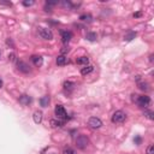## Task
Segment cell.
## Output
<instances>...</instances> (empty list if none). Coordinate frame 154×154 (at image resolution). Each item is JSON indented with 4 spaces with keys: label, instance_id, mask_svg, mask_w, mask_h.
Masks as SVG:
<instances>
[{
    "label": "cell",
    "instance_id": "28",
    "mask_svg": "<svg viewBox=\"0 0 154 154\" xmlns=\"http://www.w3.org/2000/svg\"><path fill=\"white\" fill-rule=\"evenodd\" d=\"M61 5H64L65 7H71V6H72L70 1H63V3H61Z\"/></svg>",
    "mask_w": 154,
    "mask_h": 154
},
{
    "label": "cell",
    "instance_id": "6",
    "mask_svg": "<svg viewBox=\"0 0 154 154\" xmlns=\"http://www.w3.org/2000/svg\"><path fill=\"white\" fill-rule=\"evenodd\" d=\"M88 125L90 126L91 129H99V128L102 126V122L97 117H90L88 120Z\"/></svg>",
    "mask_w": 154,
    "mask_h": 154
},
{
    "label": "cell",
    "instance_id": "21",
    "mask_svg": "<svg viewBox=\"0 0 154 154\" xmlns=\"http://www.w3.org/2000/svg\"><path fill=\"white\" fill-rule=\"evenodd\" d=\"M138 88L141 89V90H148V83H143V82H141V83H138Z\"/></svg>",
    "mask_w": 154,
    "mask_h": 154
},
{
    "label": "cell",
    "instance_id": "24",
    "mask_svg": "<svg viewBox=\"0 0 154 154\" xmlns=\"http://www.w3.org/2000/svg\"><path fill=\"white\" fill-rule=\"evenodd\" d=\"M70 52V47L69 46H64L61 50H60V53H61V56H65L66 53H69Z\"/></svg>",
    "mask_w": 154,
    "mask_h": 154
},
{
    "label": "cell",
    "instance_id": "29",
    "mask_svg": "<svg viewBox=\"0 0 154 154\" xmlns=\"http://www.w3.org/2000/svg\"><path fill=\"white\" fill-rule=\"evenodd\" d=\"M54 5H57L56 1H46V6H54Z\"/></svg>",
    "mask_w": 154,
    "mask_h": 154
},
{
    "label": "cell",
    "instance_id": "31",
    "mask_svg": "<svg viewBox=\"0 0 154 154\" xmlns=\"http://www.w3.org/2000/svg\"><path fill=\"white\" fill-rule=\"evenodd\" d=\"M0 5H6V6H11L12 3H10V1H0Z\"/></svg>",
    "mask_w": 154,
    "mask_h": 154
},
{
    "label": "cell",
    "instance_id": "2",
    "mask_svg": "<svg viewBox=\"0 0 154 154\" xmlns=\"http://www.w3.org/2000/svg\"><path fill=\"white\" fill-rule=\"evenodd\" d=\"M88 145H89V138L87 136L79 135L78 137L76 138V146L79 149H85V148L88 147Z\"/></svg>",
    "mask_w": 154,
    "mask_h": 154
},
{
    "label": "cell",
    "instance_id": "26",
    "mask_svg": "<svg viewBox=\"0 0 154 154\" xmlns=\"http://www.w3.org/2000/svg\"><path fill=\"white\" fill-rule=\"evenodd\" d=\"M7 58H9V60H10V61H12V63L16 61V54H15V53H10L9 56H7Z\"/></svg>",
    "mask_w": 154,
    "mask_h": 154
},
{
    "label": "cell",
    "instance_id": "12",
    "mask_svg": "<svg viewBox=\"0 0 154 154\" xmlns=\"http://www.w3.org/2000/svg\"><path fill=\"white\" fill-rule=\"evenodd\" d=\"M32 61L34 63V65L38 66V67H40V66L44 64V59H42V57H39V56H33Z\"/></svg>",
    "mask_w": 154,
    "mask_h": 154
},
{
    "label": "cell",
    "instance_id": "3",
    "mask_svg": "<svg viewBox=\"0 0 154 154\" xmlns=\"http://www.w3.org/2000/svg\"><path fill=\"white\" fill-rule=\"evenodd\" d=\"M135 102L140 107H145V108H146V107H148L149 105H151V97L147 96V95H141V96H138V95H137Z\"/></svg>",
    "mask_w": 154,
    "mask_h": 154
},
{
    "label": "cell",
    "instance_id": "15",
    "mask_svg": "<svg viewBox=\"0 0 154 154\" xmlns=\"http://www.w3.org/2000/svg\"><path fill=\"white\" fill-rule=\"evenodd\" d=\"M76 63L78 64V65H88L89 58L88 57H79L76 59Z\"/></svg>",
    "mask_w": 154,
    "mask_h": 154
},
{
    "label": "cell",
    "instance_id": "9",
    "mask_svg": "<svg viewBox=\"0 0 154 154\" xmlns=\"http://www.w3.org/2000/svg\"><path fill=\"white\" fill-rule=\"evenodd\" d=\"M56 61H57V64L59 66H64V65H66V64L69 63V59H67L66 56H61V54H60V56H58V58H57Z\"/></svg>",
    "mask_w": 154,
    "mask_h": 154
},
{
    "label": "cell",
    "instance_id": "4",
    "mask_svg": "<svg viewBox=\"0 0 154 154\" xmlns=\"http://www.w3.org/2000/svg\"><path fill=\"white\" fill-rule=\"evenodd\" d=\"M39 35L44 40H52L53 39V33L48 28H39Z\"/></svg>",
    "mask_w": 154,
    "mask_h": 154
},
{
    "label": "cell",
    "instance_id": "18",
    "mask_svg": "<svg viewBox=\"0 0 154 154\" xmlns=\"http://www.w3.org/2000/svg\"><path fill=\"white\" fill-rule=\"evenodd\" d=\"M85 38H87V40H89V41H95L97 39V35H96V33L89 32V33H87Z\"/></svg>",
    "mask_w": 154,
    "mask_h": 154
},
{
    "label": "cell",
    "instance_id": "19",
    "mask_svg": "<svg viewBox=\"0 0 154 154\" xmlns=\"http://www.w3.org/2000/svg\"><path fill=\"white\" fill-rule=\"evenodd\" d=\"M79 19L83 21V22H91V21H93V17H91L90 15H81V16H79Z\"/></svg>",
    "mask_w": 154,
    "mask_h": 154
},
{
    "label": "cell",
    "instance_id": "1",
    "mask_svg": "<svg viewBox=\"0 0 154 154\" xmlns=\"http://www.w3.org/2000/svg\"><path fill=\"white\" fill-rule=\"evenodd\" d=\"M111 119H112V123H114V124H119V123H123L126 119V114L124 113L123 111L118 110L112 114V118H111Z\"/></svg>",
    "mask_w": 154,
    "mask_h": 154
},
{
    "label": "cell",
    "instance_id": "8",
    "mask_svg": "<svg viewBox=\"0 0 154 154\" xmlns=\"http://www.w3.org/2000/svg\"><path fill=\"white\" fill-rule=\"evenodd\" d=\"M71 39H72V33L71 32H61V41L64 44H69Z\"/></svg>",
    "mask_w": 154,
    "mask_h": 154
},
{
    "label": "cell",
    "instance_id": "16",
    "mask_svg": "<svg viewBox=\"0 0 154 154\" xmlns=\"http://www.w3.org/2000/svg\"><path fill=\"white\" fill-rule=\"evenodd\" d=\"M63 87L65 90H72L73 87H75V83H73V82H70V81H65Z\"/></svg>",
    "mask_w": 154,
    "mask_h": 154
},
{
    "label": "cell",
    "instance_id": "27",
    "mask_svg": "<svg viewBox=\"0 0 154 154\" xmlns=\"http://www.w3.org/2000/svg\"><path fill=\"white\" fill-rule=\"evenodd\" d=\"M147 154H154V145H149L147 147Z\"/></svg>",
    "mask_w": 154,
    "mask_h": 154
},
{
    "label": "cell",
    "instance_id": "33",
    "mask_svg": "<svg viewBox=\"0 0 154 154\" xmlns=\"http://www.w3.org/2000/svg\"><path fill=\"white\" fill-rule=\"evenodd\" d=\"M149 61H153V54H151V56H149Z\"/></svg>",
    "mask_w": 154,
    "mask_h": 154
},
{
    "label": "cell",
    "instance_id": "11",
    "mask_svg": "<svg viewBox=\"0 0 154 154\" xmlns=\"http://www.w3.org/2000/svg\"><path fill=\"white\" fill-rule=\"evenodd\" d=\"M18 101H19V104L27 106V105H29L30 102H32V97L29 96V95H22V96H19Z\"/></svg>",
    "mask_w": 154,
    "mask_h": 154
},
{
    "label": "cell",
    "instance_id": "32",
    "mask_svg": "<svg viewBox=\"0 0 154 154\" xmlns=\"http://www.w3.org/2000/svg\"><path fill=\"white\" fill-rule=\"evenodd\" d=\"M142 16V12H136V13H134V17L135 18H137V17H141Z\"/></svg>",
    "mask_w": 154,
    "mask_h": 154
},
{
    "label": "cell",
    "instance_id": "20",
    "mask_svg": "<svg viewBox=\"0 0 154 154\" xmlns=\"http://www.w3.org/2000/svg\"><path fill=\"white\" fill-rule=\"evenodd\" d=\"M145 117H147L148 119L153 120V119H154V113L152 112V111H147V110H146V111H145Z\"/></svg>",
    "mask_w": 154,
    "mask_h": 154
},
{
    "label": "cell",
    "instance_id": "14",
    "mask_svg": "<svg viewBox=\"0 0 154 154\" xmlns=\"http://www.w3.org/2000/svg\"><path fill=\"white\" fill-rule=\"evenodd\" d=\"M51 125L52 128H61L64 125V120L61 119H52L51 120Z\"/></svg>",
    "mask_w": 154,
    "mask_h": 154
},
{
    "label": "cell",
    "instance_id": "13",
    "mask_svg": "<svg viewBox=\"0 0 154 154\" xmlns=\"http://www.w3.org/2000/svg\"><path fill=\"white\" fill-rule=\"evenodd\" d=\"M33 119H34V122L36 123V124H40V123L42 122V112H41V111L34 112V114H33Z\"/></svg>",
    "mask_w": 154,
    "mask_h": 154
},
{
    "label": "cell",
    "instance_id": "34",
    "mask_svg": "<svg viewBox=\"0 0 154 154\" xmlns=\"http://www.w3.org/2000/svg\"><path fill=\"white\" fill-rule=\"evenodd\" d=\"M1 87H3V81L0 79V88H1Z\"/></svg>",
    "mask_w": 154,
    "mask_h": 154
},
{
    "label": "cell",
    "instance_id": "30",
    "mask_svg": "<svg viewBox=\"0 0 154 154\" xmlns=\"http://www.w3.org/2000/svg\"><path fill=\"white\" fill-rule=\"evenodd\" d=\"M141 141H142V138L140 137V136H137V137H136L135 140H134V142H135L136 145H140V143H141Z\"/></svg>",
    "mask_w": 154,
    "mask_h": 154
},
{
    "label": "cell",
    "instance_id": "7",
    "mask_svg": "<svg viewBox=\"0 0 154 154\" xmlns=\"http://www.w3.org/2000/svg\"><path fill=\"white\" fill-rule=\"evenodd\" d=\"M17 67H18L19 71H22V72H24V73H28L29 71H30V66L27 63H24V61H18V63H17Z\"/></svg>",
    "mask_w": 154,
    "mask_h": 154
},
{
    "label": "cell",
    "instance_id": "22",
    "mask_svg": "<svg viewBox=\"0 0 154 154\" xmlns=\"http://www.w3.org/2000/svg\"><path fill=\"white\" fill-rule=\"evenodd\" d=\"M22 4L24 5V6L28 7V6H33V5L35 4V1H34V0H24Z\"/></svg>",
    "mask_w": 154,
    "mask_h": 154
},
{
    "label": "cell",
    "instance_id": "10",
    "mask_svg": "<svg viewBox=\"0 0 154 154\" xmlns=\"http://www.w3.org/2000/svg\"><path fill=\"white\" fill-rule=\"evenodd\" d=\"M93 70H94V66L93 65H85L84 67H82L81 69V75L82 76H87L89 73L93 72Z\"/></svg>",
    "mask_w": 154,
    "mask_h": 154
},
{
    "label": "cell",
    "instance_id": "17",
    "mask_svg": "<svg viewBox=\"0 0 154 154\" xmlns=\"http://www.w3.org/2000/svg\"><path fill=\"white\" fill-rule=\"evenodd\" d=\"M50 104V96H44L40 99V105L42 107H47Z\"/></svg>",
    "mask_w": 154,
    "mask_h": 154
},
{
    "label": "cell",
    "instance_id": "35",
    "mask_svg": "<svg viewBox=\"0 0 154 154\" xmlns=\"http://www.w3.org/2000/svg\"><path fill=\"white\" fill-rule=\"evenodd\" d=\"M0 56H1V53H0Z\"/></svg>",
    "mask_w": 154,
    "mask_h": 154
},
{
    "label": "cell",
    "instance_id": "23",
    "mask_svg": "<svg viewBox=\"0 0 154 154\" xmlns=\"http://www.w3.org/2000/svg\"><path fill=\"white\" fill-rule=\"evenodd\" d=\"M63 154H75V151H73L72 148H70V147H66V148H64V151H63Z\"/></svg>",
    "mask_w": 154,
    "mask_h": 154
},
{
    "label": "cell",
    "instance_id": "25",
    "mask_svg": "<svg viewBox=\"0 0 154 154\" xmlns=\"http://www.w3.org/2000/svg\"><path fill=\"white\" fill-rule=\"evenodd\" d=\"M136 36V33H130L129 35H126L125 38H124V40L125 41H130V40H132V39Z\"/></svg>",
    "mask_w": 154,
    "mask_h": 154
},
{
    "label": "cell",
    "instance_id": "5",
    "mask_svg": "<svg viewBox=\"0 0 154 154\" xmlns=\"http://www.w3.org/2000/svg\"><path fill=\"white\" fill-rule=\"evenodd\" d=\"M54 113H56L58 119H66V118H67L65 108H64L61 105H57V106H56V108H54Z\"/></svg>",
    "mask_w": 154,
    "mask_h": 154
}]
</instances>
